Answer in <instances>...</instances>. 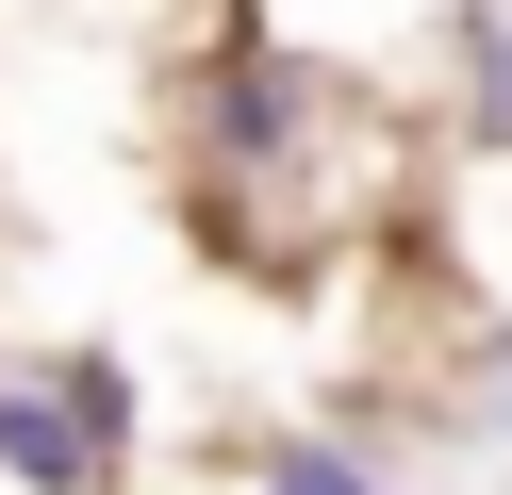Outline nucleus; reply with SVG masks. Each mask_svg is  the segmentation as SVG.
I'll list each match as a JSON object with an SVG mask.
<instances>
[{
	"label": "nucleus",
	"mask_w": 512,
	"mask_h": 495,
	"mask_svg": "<svg viewBox=\"0 0 512 495\" xmlns=\"http://www.w3.org/2000/svg\"><path fill=\"white\" fill-rule=\"evenodd\" d=\"M166 165H182V215H199L215 264L314 281L331 248H380V231H397V198L430 182V116H413L380 66L314 50V33L215 17L199 50H182Z\"/></svg>",
	"instance_id": "f257e3e1"
},
{
	"label": "nucleus",
	"mask_w": 512,
	"mask_h": 495,
	"mask_svg": "<svg viewBox=\"0 0 512 495\" xmlns=\"http://www.w3.org/2000/svg\"><path fill=\"white\" fill-rule=\"evenodd\" d=\"M149 446H166V429H149L133 347H100V330L0 347V495H133Z\"/></svg>",
	"instance_id": "f03ea898"
},
{
	"label": "nucleus",
	"mask_w": 512,
	"mask_h": 495,
	"mask_svg": "<svg viewBox=\"0 0 512 495\" xmlns=\"http://www.w3.org/2000/svg\"><path fill=\"white\" fill-rule=\"evenodd\" d=\"M397 99L430 116V149L512 165V0H430V33H413Z\"/></svg>",
	"instance_id": "7ed1b4c3"
},
{
	"label": "nucleus",
	"mask_w": 512,
	"mask_h": 495,
	"mask_svg": "<svg viewBox=\"0 0 512 495\" xmlns=\"http://www.w3.org/2000/svg\"><path fill=\"white\" fill-rule=\"evenodd\" d=\"M413 429H430L463 479H512V297H479V314L430 347V380H413Z\"/></svg>",
	"instance_id": "20e7f679"
},
{
	"label": "nucleus",
	"mask_w": 512,
	"mask_h": 495,
	"mask_svg": "<svg viewBox=\"0 0 512 495\" xmlns=\"http://www.w3.org/2000/svg\"><path fill=\"white\" fill-rule=\"evenodd\" d=\"M215 479L232 495H413V462L380 446L364 413H281V429H248Z\"/></svg>",
	"instance_id": "39448f33"
}]
</instances>
